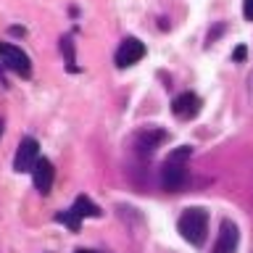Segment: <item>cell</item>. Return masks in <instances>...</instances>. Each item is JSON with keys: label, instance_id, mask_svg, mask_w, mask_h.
<instances>
[{"label": "cell", "instance_id": "obj_1", "mask_svg": "<svg viewBox=\"0 0 253 253\" xmlns=\"http://www.w3.org/2000/svg\"><path fill=\"white\" fill-rule=\"evenodd\" d=\"M193 156V148L190 145H179L174 148L169 158L164 161L161 166V185L164 190H169V193H179L182 187H185L187 182V158Z\"/></svg>", "mask_w": 253, "mask_h": 253}, {"label": "cell", "instance_id": "obj_2", "mask_svg": "<svg viewBox=\"0 0 253 253\" xmlns=\"http://www.w3.org/2000/svg\"><path fill=\"white\" fill-rule=\"evenodd\" d=\"M177 229H179V235L185 237L190 245L201 248V245L206 243V235H209V211H203V209H187L179 216Z\"/></svg>", "mask_w": 253, "mask_h": 253}, {"label": "cell", "instance_id": "obj_3", "mask_svg": "<svg viewBox=\"0 0 253 253\" xmlns=\"http://www.w3.org/2000/svg\"><path fill=\"white\" fill-rule=\"evenodd\" d=\"M100 213H103V211H100V206H95L87 195H79L69 211L55 213V221L66 224L71 232H79V224H82V219H98Z\"/></svg>", "mask_w": 253, "mask_h": 253}, {"label": "cell", "instance_id": "obj_4", "mask_svg": "<svg viewBox=\"0 0 253 253\" xmlns=\"http://www.w3.org/2000/svg\"><path fill=\"white\" fill-rule=\"evenodd\" d=\"M169 140V134H166V129H158V126H145V129H140L137 134L132 137V148L137 156H153L156 148H161L164 142Z\"/></svg>", "mask_w": 253, "mask_h": 253}, {"label": "cell", "instance_id": "obj_5", "mask_svg": "<svg viewBox=\"0 0 253 253\" xmlns=\"http://www.w3.org/2000/svg\"><path fill=\"white\" fill-rule=\"evenodd\" d=\"M40 161V142L35 137H24L16 148V158H13V169L19 174L35 171V166Z\"/></svg>", "mask_w": 253, "mask_h": 253}, {"label": "cell", "instance_id": "obj_6", "mask_svg": "<svg viewBox=\"0 0 253 253\" xmlns=\"http://www.w3.org/2000/svg\"><path fill=\"white\" fill-rule=\"evenodd\" d=\"M0 58H3L5 66L11 69V71H16L19 77H29L32 74V61H29V55L24 53L21 47L0 42Z\"/></svg>", "mask_w": 253, "mask_h": 253}, {"label": "cell", "instance_id": "obj_7", "mask_svg": "<svg viewBox=\"0 0 253 253\" xmlns=\"http://www.w3.org/2000/svg\"><path fill=\"white\" fill-rule=\"evenodd\" d=\"M142 58H145V45H142L137 37H126V40H122V45L116 47V55H114V61H116L119 69L134 66V63L142 61Z\"/></svg>", "mask_w": 253, "mask_h": 253}, {"label": "cell", "instance_id": "obj_8", "mask_svg": "<svg viewBox=\"0 0 253 253\" xmlns=\"http://www.w3.org/2000/svg\"><path fill=\"white\" fill-rule=\"evenodd\" d=\"M201 108H203V103H201V98H198L195 92H182L171 103V114L177 116V119H182V122L195 119L198 114H201Z\"/></svg>", "mask_w": 253, "mask_h": 253}, {"label": "cell", "instance_id": "obj_9", "mask_svg": "<svg viewBox=\"0 0 253 253\" xmlns=\"http://www.w3.org/2000/svg\"><path fill=\"white\" fill-rule=\"evenodd\" d=\"M237 243H240V232H237L235 221L224 219L221 227H219V235H216V243H213L211 253H235Z\"/></svg>", "mask_w": 253, "mask_h": 253}, {"label": "cell", "instance_id": "obj_10", "mask_svg": "<svg viewBox=\"0 0 253 253\" xmlns=\"http://www.w3.org/2000/svg\"><path fill=\"white\" fill-rule=\"evenodd\" d=\"M32 179H35L37 193H40V195H47V193L53 190V179H55L53 164L47 161V158H40L37 166H35V171H32Z\"/></svg>", "mask_w": 253, "mask_h": 253}, {"label": "cell", "instance_id": "obj_11", "mask_svg": "<svg viewBox=\"0 0 253 253\" xmlns=\"http://www.w3.org/2000/svg\"><path fill=\"white\" fill-rule=\"evenodd\" d=\"M243 16L248 21H253V0H243Z\"/></svg>", "mask_w": 253, "mask_h": 253}, {"label": "cell", "instance_id": "obj_12", "mask_svg": "<svg viewBox=\"0 0 253 253\" xmlns=\"http://www.w3.org/2000/svg\"><path fill=\"white\" fill-rule=\"evenodd\" d=\"M245 58V47H237L235 50V61H243Z\"/></svg>", "mask_w": 253, "mask_h": 253}, {"label": "cell", "instance_id": "obj_13", "mask_svg": "<svg viewBox=\"0 0 253 253\" xmlns=\"http://www.w3.org/2000/svg\"><path fill=\"white\" fill-rule=\"evenodd\" d=\"M74 253H95V251H84V248H79V251H74Z\"/></svg>", "mask_w": 253, "mask_h": 253}, {"label": "cell", "instance_id": "obj_14", "mask_svg": "<svg viewBox=\"0 0 253 253\" xmlns=\"http://www.w3.org/2000/svg\"><path fill=\"white\" fill-rule=\"evenodd\" d=\"M0 134H3V122H0Z\"/></svg>", "mask_w": 253, "mask_h": 253}]
</instances>
